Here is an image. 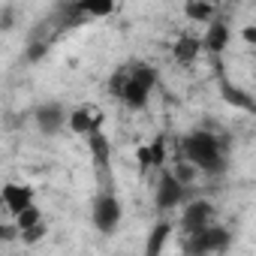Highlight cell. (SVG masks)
Segmentation results:
<instances>
[{"label":"cell","instance_id":"cell-1","mask_svg":"<svg viewBox=\"0 0 256 256\" xmlns=\"http://www.w3.org/2000/svg\"><path fill=\"white\" fill-rule=\"evenodd\" d=\"M181 157L199 166L202 175H223L226 172V151L223 142L208 130H193L181 139Z\"/></svg>","mask_w":256,"mask_h":256},{"label":"cell","instance_id":"cell-2","mask_svg":"<svg viewBox=\"0 0 256 256\" xmlns=\"http://www.w3.org/2000/svg\"><path fill=\"white\" fill-rule=\"evenodd\" d=\"M157 70L154 66H148V64H130V76H126V84H124V90H120V102L126 106V108H133V112H142V108H148V102H151V94H154V88H157Z\"/></svg>","mask_w":256,"mask_h":256},{"label":"cell","instance_id":"cell-3","mask_svg":"<svg viewBox=\"0 0 256 256\" xmlns=\"http://www.w3.org/2000/svg\"><path fill=\"white\" fill-rule=\"evenodd\" d=\"M229 244H232V235H229V229H226V226H217V223H211L208 229L187 235V241H184V250H187V253H223V250H229Z\"/></svg>","mask_w":256,"mask_h":256},{"label":"cell","instance_id":"cell-4","mask_svg":"<svg viewBox=\"0 0 256 256\" xmlns=\"http://www.w3.org/2000/svg\"><path fill=\"white\" fill-rule=\"evenodd\" d=\"M184 199H187V184L175 172H163L154 187V205L160 211H169V208H178Z\"/></svg>","mask_w":256,"mask_h":256},{"label":"cell","instance_id":"cell-5","mask_svg":"<svg viewBox=\"0 0 256 256\" xmlns=\"http://www.w3.org/2000/svg\"><path fill=\"white\" fill-rule=\"evenodd\" d=\"M120 217H124V208L118 202V196L112 193H100L94 199V226L106 235H112L118 226H120Z\"/></svg>","mask_w":256,"mask_h":256},{"label":"cell","instance_id":"cell-6","mask_svg":"<svg viewBox=\"0 0 256 256\" xmlns=\"http://www.w3.org/2000/svg\"><path fill=\"white\" fill-rule=\"evenodd\" d=\"M214 223V205L208 199H193L184 214H181V232L184 235H193V232H202Z\"/></svg>","mask_w":256,"mask_h":256},{"label":"cell","instance_id":"cell-7","mask_svg":"<svg viewBox=\"0 0 256 256\" xmlns=\"http://www.w3.org/2000/svg\"><path fill=\"white\" fill-rule=\"evenodd\" d=\"M66 118H70V112L60 102H42L34 112V120L40 126V133H46V136H58L64 126H66Z\"/></svg>","mask_w":256,"mask_h":256},{"label":"cell","instance_id":"cell-8","mask_svg":"<svg viewBox=\"0 0 256 256\" xmlns=\"http://www.w3.org/2000/svg\"><path fill=\"white\" fill-rule=\"evenodd\" d=\"M0 202H4L6 214H22L28 205H34V187L30 184H4V190H0Z\"/></svg>","mask_w":256,"mask_h":256},{"label":"cell","instance_id":"cell-9","mask_svg":"<svg viewBox=\"0 0 256 256\" xmlns=\"http://www.w3.org/2000/svg\"><path fill=\"white\" fill-rule=\"evenodd\" d=\"M217 88H220V96H223V102H226V106L241 108V112H247V114H256V100H253L244 88L232 84L223 72H220V78H217Z\"/></svg>","mask_w":256,"mask_h":256},{"label":"cell","instance_id":"cell-10","mask_svg":"<svg viewBox=\"0 0 256 256\" xmlns=\"http://www.w3.org/2000/svg\"><path fill=\"white\" fill-rule=\"evenodd\" d=\"M66 126H70L76 136H88V133H94V130H100V126H102V112H94L90 106H78V108L70 112Z\"/></svg>","mask_w":256,"mask_h":256},{"label":"cell","instance_id":"cell-11","mask_svg":"<svg viewBox=\"0 0 256 256\" xmlns=\"http://www.w3.org/2000/svg\"><path fill=\"white\" fill-rule=\"evenodd\" d=\"M202 42H205V52L223 54V52L229 48V42H232L229 24H226V22H208V30H205V36H202Z\"/></svg>","mask_w":256,"mask_h":256},{"label":"cell","instance_id":"cell-12","mask_svg":"<svg viewBox=\"0 0 256 256\" xmlns=\"http://www.w3.org/2000/svg\"><path fill=\"white\" fill-rule=\"evenodd\" d=\"M205 48V42H202V36H193V34H181L178 40H175V46H172V58L178 60V64H193L196 58H199V52Z\"/></svg>","mask_w":256,"mask_h":256},{"label":"cell","instance_id":"cell-13","mask_svg":"<svg viewBox=\"0 0 256 256\" xmlns=\"http://www.w3.org/2000/svg\"><path fill=\"white\" fill-rule=\"evenodd\" d=\"M84 142H88V151H90L94 166H96V169H106L108 160H112V142H108V136H106L102 130H94V133L84 136Z\"/></svg>","mask_w":256,"mask_h":256},{"label":"cell","instance_id":"cell-14","mask_svg":"<svg viewBox=\"0 0 256 256\" xmlns=\"http://www.w3.org/2000/svg\"><path fill=\"white\" fill-rule=\"evenodd\" d=\"M172 220H157L154 223V229H151V235H148V241H145V253L148 256H160L163 253V247H166V241H169V235H172Z\"/></svg>","mask_w":256,"mask_h":256},{"label":"cell","instance_id":"cell-15","mask_svg":"<svg viewBox=\"0 0 256 256\" xmlns=\"http://www.w3.org/2000/svg\"><path fill=\"white\" fill-rule=\"evenodd\" d=\"M72 10L88 16V18H106L114 12V0H76Z\"/></svg>","mask_w":256,"mask_h":256},{"label":"cell","instance_id":"cell-16","mask_svg":"<svg viewBox=\"0 0 256 256\" xmlns=\"http://www.w3.org/2000/svg\"><path fill=\"white\" fill-rule=\"evenodd\" d=\"M214 4H208V0H187L184 4V16L190 22H214Z\"/></svg>","mask_w":256,"mask_h":256},{"label":"cell","instance_id":"cell-17","mask_svg":"<svg viewBox=\"0 0 256 256\" xmlns=\"http://www.w3.org/2000/svg\"><path fill=\"white\" fill-rule=\"evenodd\" d=\"M16 223H18L22 232H24V229H34L36 223H42V211H40L36 205H28L22 214H16Z\"/></svg>","mask_w":256,"mask_h":256},{"label":"cell","instance_id":"cell-18","mask_svg":"<svg viewBox=\"0 0 256 256\" xmlns=\"http://www.w3.org/2000/svg\"><path fill=\"white\" fill-rule=\"evenodd\" d=\"M172 172H175V175H178V178H181L184 184H193V181H196V175H199V166H193V163H190L187 157H178V160H175V169H172Z\"/></svg>","mask_w":256,"mask_h":256},{"label":"cell","instance_id":"cell-19","mask_svg":"<svg viewBox=\"0 0 256 256\" xmlns=\"http://www.w3.org/2000/svg\"><path fill=\"white\" fill-rule=\"evenodd\" d=\"M126 76H130V64L126 66H118L114 72H112V78H108V94L118 100L120 96V90H124V84H126Z\"/></svg>","mask_w":256,"mask_h":256},{"label":"cell","instance_id":"cell-20","mask_svg":"<svg viewBox=\"0 0 256 256\" xmlns=\"http://www.w3.org/2000/svg\"><path fill=\"white\" fill-rule=\"evenodd\" d=\"M151 154H154V166L163 169V166H166V136H157V139L151 142Z\"/></svg>","mask_w":256,"mask_h":256},{"label":"cell","instance_id":"cell-21","mask_svg":"<svg viewBox=\"0 0 256 256\" xmlns=\"http://www.w3.org/2000/svg\"><path fill=\"white\" fill-rule=\"evenodd\" d=\"M136 163H139V169H142V172L154 169V154H151V145H139V148H136Z\"/></svg>","mask_w":256,"mask_h":256},{"label":"cell","instance_id":"cell-22","mask_svg":"<svg viewBox=\"0 0 256 256\" xmlns=\"http://www.w3.org/2000/svg\"><path fill=\"white\" fill-rule=\"evenodd\" d=\"M46 54H48V42H30L24 58H28V64H40Z\"/></svg>","mask_w":256,"mask_h":256},{"label":"cell","instance_id":"cell-23","mask_svg":"<svg viewBox=\"0 0 256 256\" xmlns=\"http://www.w3.org/2000/svg\"><path fill=\"white\" fill-rule=\"evenodd\" d=\"M42 235H46V223H36L34 229H24V232H22V241H24V244H36Z\"/></svg>","mask_w":256,"mask_h":256},{"label":"cell","instance_id":"cell-24","mask_svg":"<svg viewBox=\"0 0 256 256\" xmlns=\"http://www.w3.org/2000/svg\"><path fill=\"white\" fill-rule=\"evenodd\" d=\"M18 235H22L18 223H12V226H0V238H4V241H12V238H18Z\"/></svg>","mask_w":256,"mask_h":256},{"label":"cell","instance_id":"cell-25","mask_svg":"<svg viewBox=\"0 0 256 256\" xmlns=\"http://www.w3.org/2000/svg\"><path fill=\"white\" fill-rule=\"evenodd\" d=\"M241 40L256 48V28H244V30H241Z\"/></svg>","mask_w":256,"mask_h":256},{"label":"cell","instance_id":"cell-26","mask_svg":"<svg viewBox=\"0 0 256 256\" xmlns=\"http://www.w3.org/2000/svg\"><path fill=\"white\" fill-rule=\"evenodd\" d=\"M208 4H214V6H220V4H223V0H208Z\"/></svg>","mask_w":256,"mask_h":256}]
</instances>
